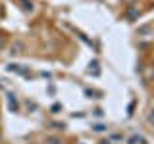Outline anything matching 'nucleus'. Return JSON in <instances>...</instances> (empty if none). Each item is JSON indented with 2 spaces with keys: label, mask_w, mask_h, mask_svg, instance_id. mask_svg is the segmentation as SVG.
Returning <instances> with one entry per match:
<instances>
[{
  "label": "nucleus",
  "mask_w": 154,
  "mask_h": 144,
  "mask_svg": "<svg viewBox=\"0 0 154 144\" xmlns=\"http://www.w3.org/2000/svg\"><path fill=\"white\" fill-rule=\"evenodd\" d=\"M137 16H139L137 10H129V12H127V17H129V19H133V17H137Z\"/></svg>",
  "instance_id": "nucleus-4"
},
{
  "label": "nucleus",
  "mask_w": 154,
  "mask_h": 144,
  "mask_svg": "<svg viewBox=\"0 0 154 144\" xmlns=\"http://www.w3.org/2000/svg\"><path fill=\"white\" fill-rule=\"evenodd\" d=\"M148 121H150V123L154 125V108H152V112H150V115H148Z\"/></svg>",
  "instance_id": "nucleus-5"
},
{
  "label": "nucleus",
  "mask_w": 154,
  "mask_h": 144,
  "mask_svg": "<svg viewBox=\"0 0 154 144\" xmlns=\"http://www.w3.org/2000/svg\"><path fill=\"white\" fill-rule=\"evenodd\" d=\"M127 2H135V0H127Z\"/></svg>",
  "instance_id": "nucleus-6"
},
{
  "label": "nucleus",
  "mask_w": 154,
  "mask_h": 144,
  "mask_svg": "<svg viewBox=\"0 0 154 144\" xmlns=\"http://www.w3.org/2000/svg\"><path fill=\"white\" fill-rule=\"evenodd\" d=\"M46 144H64V142H62V138H58V136H48Z\"/></svg>",
  "instance_id": "nucleus-3"
},
{
  "label": "nucleus",
  "mask_w": 154,
  "mask_h": 144,
  "mask_svg": "<svg viewBox=\"0 0 154 144\" xmlns=\"http://www.w3.org/2000/svg\"><path fill=\"white\" fill-rule=\"evenodd\" d=\"M8 102H10V112H17V108H19V106H17L16 96H14V94H10V96H8Z\"/></svg>",
  "instance_id": "nucleus-1"
},
{
  "label": "nucleus",
  "mask_w": 154,
  "mask_h": 144,
  "mask_svg": "<svg viewBox=\"0 0 154 144\" xmlns=\"http://www.w3.org/2000/svg\"><path fill=\"white\" fill-rule=\"evenodd\" d=\"M102 144H110V142H102Z\"/></svg>",
  "instance_id": "nucleus-7"
},
{
  "label": "nucleus",
  "mask_w": 154,
  "mask_h": 144,
  "mask_svg": "<svg viewBox=\"0 0 154 144\" xmlns=\"http://www.w3.org/2000/svg\"><path fill=\"white\" fill-rule=\"evenodd\" d=\"M129 144H146V140H144L143 136H139V134H133V136L129 138Z\"/></svg>",
  "instance_id": "nucleus-2"
}]
</instances>
